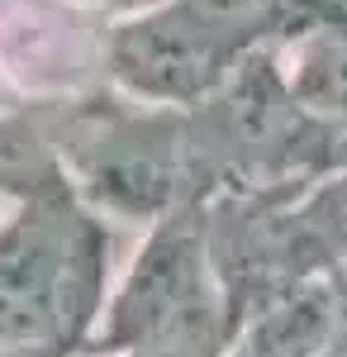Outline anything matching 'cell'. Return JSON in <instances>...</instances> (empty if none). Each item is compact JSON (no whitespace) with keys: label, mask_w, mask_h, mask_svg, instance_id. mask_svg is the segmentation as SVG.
Segmentation results:
<instances>
[{"label":"cell","mask_w":347,"mask_h":357,"mask_svg":"<svg viewBox=\"0 0 347 357\" xmlns=\"http://www.w3.org/2000/svg\"><path fill=\"white\" fill-rule=\"evenodd\" d=\"M114 234L72 181L10 200L0 220V357H91Z\"/></svg>","instance_id":"1"},{"label":"cell","mask_w":347,"mask_h":357,"mask_svg":"<svg viewBox=\"0 0 347 357\" xmlns=\"http://www.w3.org/2000/svg\"><path fill=\"white\" fill-rule=\"evenodd\" d=\"M319 0H157L109 20L105 86L143 105L195 110L242 62L286 43Z\"/></svg>","instance_id":"2"},{"label":"cell","mask_w":347,"mask_h":357,"mask_svg":"<svg viewBox=\"0 0 347 357\" xmlns=\"http://www.w3.org/2000/svg\"><path fill=\"white\" fill-rule=\"evenodd\" d=\"M48 129L72 191L100 220L148 229L181 205H205L186 110L143 105L114 86H91L81 96L48 100Z\"/></svg>","instance_id":"3"},{"label":"cell","mask_w":347,"mask_h":357,"mask_svg":"<svg viewBox=\"0 0 347 357\" xmlns=\"http://www.w3.org/2000/svg\"><path fill=\"white\" fill-rule=\"evenodd\" d=\"M200 200L304 191L347 167V143L291 96L276 48L242 62L205 105L186 110Z\"/></svg>","instance_id":"4"},{"label":"cell","mask_w":347,"mask_h":357,"mask_svg":"<svg viewBox=\"0 0 347 357\" xmlns=\"http://www.w3.org/2000/svg\"><path fill=\"white\" fill-rule=\"evenodd\" d=\"M233 324L219 291V272L210 257V224L205 205H181L143 229V243L129 267L109 286L105 319L95 329L91 357H109L153 343L162 333L190 324Z\"/></svg>","instance_id":"5"},{"label":"cell","mask_w":347,"mask_h":357,"mask_svg":"<svg viewBox=\"0 0 347 357\" xmlns=\"http://www.w3.org/2000/svg\"><path fill=\"white\" fill-rule=\"evenodd\" d=\"M109 20L77 0H0V86L57 100L105 86Z\"/></svg>","instance_id":"6"},{"label":"cell","mask_w":347,"mask_h":357,"mask_svg":"<svg viewBox=\"0 0 347 357\" xmlns=\"http://www.w3.org/2000/svg\"><path fill=\"white\" fill-rule=\"evenodd\" d=\"M291 96L347 143V0H319L314 15L276 43Z\"/></svg>","instance_id":"7"},{"label":"cell","mask_w":347,"mask_h":357,"mask_svg":"<svg viewBox=\"0 0 347 357\" xmlns=\"http://www.w3.org/2000/svg\"><path fill=\"white\" fill-rule=\"evenodd\" d=\"M295 210L304 224L319 281L338 296V305H347V167L319 176L314 186H304Z\"/></svg>","instance_id":"8"},{"label":"cell","mask_w":347,"mask_h":357,"mask_svg":"<svg viewBox=\"0 0 347 357\" xmlns=\"http://www.w3.org/2000/svg\"><path fill=\"white\" fill-rule=\"evenodd\" d=\"M229 343H233V324L219 319V324H190V329L162 333L153 343H138L109 357H229Z\"/></svg>","instance_id":"9"},{"label":"cell","mask_w":347,"mask_h":357,"mask_svg":"<svg viewBox=\"0 0 347 357\" xmlns=\"http://www.w3.org/2000/svg\"><path fill=\"white\" fill-rule=\"evenodd\" d=\"M77 5L105 15V20H124V15H138V10H148V5H157V0H77Z\"/></svg>","instance_id":"10"},{"label":"cell","mask_w":347,"mask_h":357,"mask_svg":"<svg viewBox=\"0 0 347 357\" xmlns=\"http://www.w3.org/2000/svg\"><path fill=\"white\" fill-rule=\"evenodd\" d=\"M319 357H347V305L338 310V324H333V333H328V343H323Z\"/></svg>","instance_id":"11"},{"label":"cell","mask_w":347,"mask_h":357,"mask_svg":"<svg viewBox=\"0 0 347 357\" xmlns=\"http://www.w3.org/2000/svg\"><path fill=\"white\" fill-rule=\"evenodd\" d=\"M5 210H10V200H5V195H0V220H5Z\"/></svg>","instance_id":"12"}]
</instances>
